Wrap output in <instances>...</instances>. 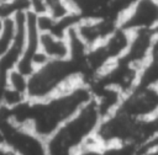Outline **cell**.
Instances as JSON below:
<instances>
[{"label": "cell", "instance_id": "obj_10", "mask_svg": "<svg viewBox=\"0 0 158 155\" xmlns=\"http://www.w3.org/2000/svg\"><path fill=\"white\" fill-rule=\"evenodd\" d=\"M131 41V32L123 30L122 27H117L105 41H102L100 44L109 57V59L114 63L122 58L125 53L128 49Z\"/></svg>", "mask_w": 158, "mask_h": 155}, {"label": "cell", "instance_id": "obj_9", "mask_svg": "<svg viewBox=\"0 0 158 155\" xmlns=\"http://www.w3.org/2000/svg\"><path fill=\"white\" fill-rule=\"evenodd\" d=\"M120 25L107 18H83L77 25V31L83 41L91 48L105 41Z\"/></svg>", "mask_w": 158, "mask_h": 155}, {"label": "cell", "instance_id": "obj_2", "mask_svg": "<svg viewBox=\"0 0 158 155\" xmlns=\"http://www.w3.org/2000/svg\"><path fill=\"white\" fill-rule=\"evenodd\" d=\"M101 119L102 118L91 100L47 139L48 155H75L85 143L95 137Z\"/></svg>", "mask_w": 158, "mask_h": 155}, {"label": "cell", "instance_id": "obj_5", "mask_svg": "<svg viewBox=\"0 0 158 155\" xmlns=\"http://www.w3.org/2000/svg\"><path fill=\"white\" fill-rule=\"evenodd\" d=\"M120 112L137 118L146 119L158 113V86H139L125 95Z\"/></svg>", "mask_w": 158, "mask_h": 155}, {"label": "cell", "instance_id": "obj_3", "mask_svg": "<svg viewBox=\"0 0 158 155\" xmlns=\"http://www.w3.org/2000/svg\"><path fill=\"white\" fill-rule=\"evenodd\" d=\"M81 68L72 59L48 60L28 76L27 96L41 101L49 98L80 82Z\"/></svg>", "mask_w": 158, "mask_h": 155}, {"label": "cell", "instance_id": "obj_19", "mask_svg": "<svg viewBox=\"0 0 158 155\" xmlns=\"http://www.w3.org/2000/svg\"><path fill=\"white\" fill-rule=\"evenodd\" d=\"M1 23H2V21H1V20H0V28H1Z\"/></svg>", "mask_w": 158, "mask_h": 155}, {"label": "cell", "instance_id": "obj_18", "mask_svg": "<svg viewBox=\"0 0 158 155\" xmlns=\"http://www.w3.org/2000/svg\"><path fill=\"white\" fill-rule=\"evenodd\" d=\"M4 1H10V0H0V2H4Z\"/></svg>", "mask_w": 158, "mask_h": 155}, {"label": "cell", "instance_id": "obj_13", "mask_svg": "<svg viewBox=\"0 0 158 155\" xmlns=\"http://www.w3.org/2000/svg\"><path fill=\"white\" fill-rule=\"evenodd\" d=\"M16 36V22L14 18L2 20L0 28V57L5 54L12 46Z\"/></svg>", "mask_w": 158, "mask_h": 155}, {"label": "cell", "instance_id": "obj_17", "mask_svg": "<svg viewBox=\"0 0 158 155\" xmlns=\"http://www.w3.org/2000/svg\"><path fill=\"white\" fill-rule=\"evenodd\" d=\"M152 149H158V134L154 135L146 145H143L139 150H138V154L142 153V151H147V150H152Z\"/></svg>", "mask_w": 158, "mask_h": 155}, {"label": "cell", "instance_id": "obj_7", "mask_svg": "<svg viewBox=\"0 0 158 155\" xmlns=\"http://www.w3.org/2000/svg\"><path fill=\"white\" fill-rule=\"evenodd\" d=\"M156 34L154 31L139 30L131 32V41L127 52L120 59L137 66L142 68L153 55Z\"/></svg>", "mask_w": 158, "mask_h": 155}, {"label": "cell", "instance_id": "obj_4", "mask_svg": "<svg viewBox=\"0 0 158 155\" xmlns=\"http://www.w3.org/2000/svg\"><path fill=\"white\" fill-rule=\"evenodd\" d=\"M139 121L116 111L101 119L95 133V139L102 146L132 144L137 148Z\"/></svg>", "mask_w": 158, "mask_h": 155}, {"label": "cell", "instance_id": "obj_16", "mask_svg": "<svg viewBox=\"0 0 158 155\" xmlns=\"http://www.w3.org/2000/svg\"><path fill=\"white\" fill-rule=\"evenodd\" d=\"M31 2V11L35 12L36 15H41V14H47V4L44 0H30Z\"/></svg>", "mask_w": 158, "mask_h": 155}, {"label": "cell", "instance_id": "obj_15", "mask_svg": "<svg viewBox=\"0 0 158 155\" xmlns=\"http://www.w3.org/2000/svg\"><path fill=\"white\" fill-rule=\"evenodd\" d=\"M54 23H56V18L52 17L48 12L37 15V26H38V30L41 31V33H44V32L49 33L52 31Z\"/></svg>", "mask_w": 158, "mask_h": 155}, {"label": "cell", "instance_id": "obj_11", "mask_svg": "<svg viewBox=\"0 0 158 155\" xmlns=\"http://www.w3.org/2000/svg\"><path fill=\"white\" fill-rule=\"evenodd\" d=\"M40 46H41V50L51 60L69 58V47H68L67 38L44 32V33H41Z\"/></svg>", "mask_w": 158, "mask_h": 155}, {"label": "cell", "instance_id": "obj_14", "mask_svg": "<svg viewBox=\"0 0 158 155\" xmlns=\"http://www.w3.org/2000/svg\"><path fill=\"white\" fill-rule=\"evenodd\" d=\"M7 84L9 87L22 92L25 95H27V90H28V76L22 74L21 71H19L17 69H14L10 71L9 74V79H7Z\"/></svg>", "mask_w": 158, "mask_h": 155}, {"label": "cell", "instance_id": "obj_1", "mask_svg": "<svg viewBox=\"0 0 158 155\" xmlns=\"http://www.w3.org/2000/svg\"><path fill=\"white\" fill-rule=\"evenodd\" d=\"M91 100L90 87L81 81L49 98L31 100L28 129L47 140Z\"/></svg>", "mask_w": 158, "mask_h": 155}, {"label": "cell", "instance_id": "obj_12", "mask_svg": "<svg viewBox=\"0 0 158 155\" xmlns=\"http://www.w3.org/2000/svg\"><path fill=\"white\" fill-rule=\"evenodd\" d=\"M31 11L30 0H10L0 2V20L14 18L19 14H27Z\"/></svg>", "mask_w": 158, "mask_h": 155}, {"label": "cell", "instance_id": "obj_8", "mask_svg": "<svg viewBox=\"0 0 158 155\" xmlns=\"http://www.w3.org/2000/svg\"><path fill=\"white\" fill-rule=\"evenodd\" d=\"M40 37H41V31L38 30L37 26V15L30 11L27 12V17H26V44L22 57L16 66L19 71H21L27 76H30L36 70L33 65V58L41 50Z\"/></svg>", "mask_w": 158, "mask_h": 155}, {"label": "cell", "instance_id": "obj_6", "mask_svg": "<svg viewBox=\"0 0 158 155\" xmlns=\"http://www.w3.org/2000/svg\"><path fill=\"white\" fill-rule=\"evenodd\" d=\"M120 27L128 32L139 30L154 31L158 27V0H137L121 20Z\"/></svg>", "mask_w": 158, "mask_h": 155}]
</instances>
